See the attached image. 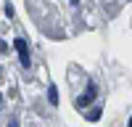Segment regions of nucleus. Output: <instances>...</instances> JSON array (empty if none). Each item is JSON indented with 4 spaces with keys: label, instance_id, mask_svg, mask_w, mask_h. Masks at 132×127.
I'll use <instances>...</instances> for the list:
<instances>
[{
    "label": "nucleus",
    "instance_id": "f257e3e1",
    "mask_svg": "<svg viewBox=\"0 0 132 127\" xmlns=\"http://www.w3.org/2000/svg\"><path fill=\"white\" fill-rule=\"evenodd\" d=\"M13 48H16V53H19L21 66H24V69H29L32 56H29V42H27V37H16V40H13Z\"/></svg>",
    "mask_w": 132,
    "mask_h": 127
},
{
    "label": "nucleus",
    "instance_id": "f03ea898",
    "mask_svg": "<svg viewBox=\"0 0 132 127\" xmlns=\"http://www.w3.org/2000/svg\"><path fill=\"white\" fill-rule=\"evenodd\" d=\"M95 95H98V85H95V82H87V90L79 95V98H77V109H85L87 103H93Z\"/></svg>",
    "mask_w": 132,
    "mask_h": 127
},
{
    "label": "nucleus",
    "instance_id": "7ed1b4c3",
    "mask_svg": "<svg viewBox=\"0 0 132 127\" xmlns=\"http://www.w3.org/2000/svg\"><path fill=\"white\" fill-rule=\"evenodd\" d=\"M48 101H50V106H58V88L56 85H48Z\"/></svg>",
    "mask_w": 132,
    "mask_h": 127
},
{
    "label": "nucleus",
    "instance_id": "20e7f679",
    "mask_svg": "<svg viewBox=\"0 0 132 127\" xmlns=\"http://www.w3.org/2000/svg\"><path fill=\"white\" fill-rule=\"evenodd\" d=\"M101 114H103V111H101V106H95V109L87 114V119H90V122H98V119H101Z\"/></svg>",
    "mask_w": 132,
    "mask_h": 127
},
{
    "label": "nucleus",
    "instance_id": "39448f33",
    "mask_svg": "<svg viewBox=\"0 0 132 127\" xmlns=\"http://www.w3.org/2000/svg\"><path fill=\"white\" fill-rule=\"evenodd\" d=\"M5 16H8V19L13 16V5H11V3H5Z\"/></svg>",
    "mask_w": 132,
    "mask_h": 127
},
{
    "label": "nucleus",
    "instance_id": "423d86ee",
    "mask_svg": "<svg viewBox=\"0 0 132 127\" xmlns=\"http://www.w3.org/2000/svg\"><path fill=\"white\" fill-rule=\"evenodd\" d=\"M8 127H19V119H16V116H13L11 122H8Z\"/></svg>",
    "mask_w": 132,
    "mask_h": 127
},
{
    "label": "nucleus",
    "instance_id": "0eeeda50",
    "mask_svg": "<svg viewBox=\"0 0 132 127\" xmlns=\"http://www.w3.org/2000/svg\"><path fill=\"white\" fill-rule=\"evenodd\" d=\"M127 127H132V116H129V124H127Z\"/></svg>",
    "mask_w": 132,
    "mask_h": 127
}]
</instances>
